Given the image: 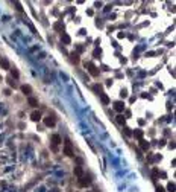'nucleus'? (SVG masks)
I'll list each match as a JSON object with an SVG mask.
<instances>
[{
	"label": "nucleus",
	"instance_id": "12",
	"mask_svg": "<svg viewBox=\"0 0 176 192\" xmlns=\"http://www.w3.org/2000/svg\"><path fill=\"white\" fill-rule=\"evenodd\" d=\"M100 99H102V102H103L105 105H106V104H109V98H108L105 93H102V95H100Z\"/></svg>",
	"mask_w": 176,
	"mask_h": 192
},
{
	"label": "nucleus",
	"instance_id": "14",
	"mask_svg": "<svg viewBox=\"0 0 176 192\" xmlns=\"http://www.w3.org/2000/svg\"><path fill=\"white\" fill-rule=\"evenodd\" d=\"M52 140H53V143H55V145H58V143H61V137H59L58 134H53V137H52Z\"/></svg>",
	"mask_w": 176,
	"mask_h": 192
},
{
	"label": "nucleus",
	"instance_id": "26",
	"mask_svg": "<svg viewBox=\"0 0 176 192\" xmlns=\"http://www.w3.org/2000/svg\"><path fill=\"white\" fill-rule=\"evenodd\" d=\"M157 192H164V189H163V188H161V186H160V188H158V189H157Z\"/></svg>",
	"mask_w": 176,
	"mask_h": 192
},
{
	"label": "nucleus",
	"instance_id": "4",
	"mask_svg": "<svg viewBox=\"0 0 176 192\" xmlns=\"http://www.w3.org/2000/svg\"><path fill=\"white\" fill-rule=\"evenodd\" d=\"M0 67L3 69V70H9L11 67H9V61L6 60V58H2L0 60Z\"/></svg>",
	"mask_w": 176,
	"mask_h": 192
},
{
	"label": "nucleus",
	"instance_id": "17",
	"mask_svg": "<svg viewBox=\"0 0 176 192\" xmlns=\"http://www.w3.org/2000/svg\"><path fill=\"white\" fill-rule=\"evenodd\" d=\"M9 70H11V75H12L14 78H18V76H20V73H18L17 69H9Z\"/></svg>",
	"mask_w": 176,
	"mask_h": 192
},
{
	"label": "nucleus",
	"instance_id": "22",
	"mask_svg": "<svg viewBox=\"0 0 176 192\" xmlns=\"http://www.w3.org/2000/svg\"><path fill=\"white\" fill-rule=\"evenodd\" d=\"M125 133H126L128 136H131V134H132V133H131V128H125Z\"/></svg>",
	"mask_w": 176,
	"mask_h": 192
},
{
	"label": "nucleus",
	"instance_id": "19",
	"mask_svg": "<svg viewBox=\"0 0 176 192\" xmlns=\"http://www.w3.org/2000/svg\"><path fill=\"white\" fill-rule=\"evenodd\" d=\"M134 134H135V137H138V139H141V137H143V131H141V130H135V133H134Z\"/></svg>",
	"mask_w": 176,
	"mask_h": 192
},
{
	"label": "nucleus",
	"instance_id": "23",
	"mask_svg": "<svg viewBox=\"0 0 176 192\" xmlns=\"http://www.w3.org/2000/svg\"><path fill=\"white\" fill-rule=\"evenodd\" d=\"M152 175H153V179H157V175H158V169H153V174H152Z\"/></svg>",
	"mask_w": 176,
	"mask_h": 192
},
{
	"label": "nucleus",
	"instance_id": "18",
	"mask_svg": "<svg viewBox=\"0 0 176 192\" xmlns=\"http://www.w3.org/2000/svg\"><path fill=\"white\" fill-rule=\"evenodd\" d=\"M167 191H169V192H175V183H172V182H170V183L167 185Z\"/></svg>",
	"mask_w": 176,
	"mask_h": 192
},
{
	"label": "nucleus",
	"instance_id": "24",
	"mask_svg": "<svg viewBox=\"0 0 176 192\" xmlns=\"http://www.w3.org/2000/svg\"><path fill=\"white\" fill-rule=\"evenodd\" d=\"M122 96H123V98H126V96H128V92H126V90H123V92H122Z\"/></svg>",
	"mask_w": 176,
	"mask_h": 192
},
{
	"label": "nucleus",
	"instance_id": "9",
	"mask_svg": "<svg viewBox=\"0 0 176 192\" xmlns=\"http://www.w3.org/2000/svg\"><path fill=\"white\" fill-rule=\"evenodd\" d=\"M140 146H141V150H144V151H147V148H149V142H146V140H143V139H140Z\"/></svg>",
	"mask_w": 176,
	"mask_h": 192
},
{
	"label": "nucleus",
	"instance_id": "11",
	"mask_svg": "<svg viewBox=\"0 0 176 192\" xmlns=\"http://www.w3.org/2000/svg\"><path fill=\"white\" fill-rule=\"evenodd\" d=\"M29 105H30V107H38V99L29 98Z\"/></svg>",
	"mask_w": 176,
	"mask_h": 192
},
{
	"label": "nucleus",
	"instance_id": "21",
	"mask_svg": "<svg viewBox=\"0 0 176 192\" xmlns=\"http://www.w3.org/2000/svg\"><path fill=\"white\" fill-rule=\"evenodd\" d=\"M15 6H17V9H18V11H23V8H21V5H20L18 2H15Z\"/></svg>",
	"mask_w": 176,
	"mask_h": 192
},
{
	"label": "nucleus",
	"instance_id": "2",
	"mask_svg": "<svg viewBox=\"0 0 176 192\" xmlns=\"http://www.w3.org/2000/svg\"><path fill=\"white\" fill-rule=\"evenodd\" d=\"M90 183H91V180H90L88 177H84V175H82V177H79V185H81L82 188H87Z\"/></svg>",
	"mask_w": 176,
	"mask_h": 192
},
{
	"label": "nucleus",
	"instance_id": "7",
	"mask_svg": "<svg viewBox=\"0 0 176 192\" xmlns=\"http://www.w3.org/2000/svg\"><path fill=\"white\" fill-rule=\"evenodd\" d=\"M30 119L35 121V122H38V121L41 119V113H40V111H33V113L30 114Z\"/></svg>",
	"mask_w": 176,
	"mask_h": 192
},
{
	"label": "nucleus",
	"instance_id": "1",
	"mask_svg": "<svg viewBox=\"0 0 176 192\" xmlns=\"http://www.w3.org/2000/svg\"><path fill=\"white\" fill-rule=\"evenodd\" d=\"M114 110H115V111H119V113H122V111L125 110V102H122V101L114 102Z\"/></svg>",
	"mask_w": 176,
	"mask_h": 192
},
{
	"label": "nucleus",
	"instance_id": "15",
	"mask_svg": "<svg viewBox=\"0 0 176 192\" xmlns=\"http://www.w3.org/2000/svg\"><path fill=\"white\" fill-rule=\"evenodd\" d=\"M125 121H126V117H125L123 114H119V116H117V122H119V124H122V125H123V124H125Z\"/></svg>",
	"mask_w": 176,
	"mask_h": 192
},
{
	"label": "nucleus",
	"instance_id": "3",
	"mask_svg": "<svg viewBox=\"0 0 176 192\" xmlns=\"http://www.w3.org/2000/svg\"><path fill=\"white\" fill-rule=\"evenodd\" d=\"M64 153L67 154V156H73V150H71V145H70V142L68 140H65V148H64Z\"/></svg>",
	"mask_w": 176,
	"mask_h": 192
},
{
	"label": "nucleus",
	"instance_id": "25",
	"mask_svg": "<svg viewBox=\"0 0 176 192\" xmlns=\"http://www.w3.org/2000/svg\"><path fill=\"white\" fill-rule=\"evenodd\" d=\"M9 85H11V87H15V82H14V81H11V79H9Z\"/></svg>",
	"mask_w": 176,
	"mask_h": 192
},
{
	"label": "nucleus",
	"instance_id": "20",
	"mask_svg": "<svg viewBox=\"0 0 176 192\" xmlns=\"http://www.w3.org/2000/svg\"><path fill=\"white\" fill-rule=\"evenodd\" d=\"M53 27H55L56 31H61V29H62V24H61V23H55V26H53Z\"/></svg>",
	"mask_w": 176,
	"mask_h": 192
},
{
	"label": "nucleus",
	"instance_id": "16",
	"mask_svg": "<svg viewBox=\"0 0 176 192\" xmlns=\"http://www.w3.org/2000/svg\"><path fill=\"white\" fill-rule=\"evenodd\" d=\"M70 56H71V60H73L74 63H77V61H79V55H77V53H74V52H71V53H70Z\"/></svg>",
	"mask_w": 176,
	"mask_h": 192
},
{
	"label": "nucleus",
	"instance_id": "10",
	"mask_svg": "<svg viewBox=\"0 0 176 192\" xmlns=\"http://www.w3.org/2000/svg\"><path fill=\"white\" fill-rule=\"evenodd\" d=\"M74 175H77V177H82V175H84V171H82L81 166H74Z\"/></svg>",
	"mask_w": 176,
	"mask_h": 192
},
{
	"label": "nucleus",
	"instance_id": "8",
	"mask_svg": "<svg viewBox=\"0 0 176 192\" xmlns=\"http://www.w3.org/2000/svg\"><path fill=\"white\" fill-rule=\"evenodd\" d=\"M21 92H23L24 95H30L32 88H30V85H21Z\"/></svg>",
	"mask_w": 176,
	"mask_h": 192
},
{
	"label": "nucleus",
	"instance_id": "5",
	"mask_svg": "<svg viewBox=\"0 0 176 192\" xmlns=\"http://www.w3.org/2000/svg\"><path fill=\"white\" fill-rule=\"evenodd\" d=\"M88 70H90V73H91L93 76H97V75H99V70H97V67H96L94 64H88Z\"/></svg>",
	"mask_w": 176,
	"mask_h": 192
},
{
	"label": "nucleus",
	"instance_id": "13",
	"mask_svg": "<svg viewBox=\"0 0 176 192\" xmlns=\"http://www.w3.org/2000/svg\"><path fill=\"white\" fill-rule=\"evenodd\" d=\"M62 41H64L65 44H70V41H71V40H70V37H68L67 34H64V32H62Z\"/></svg>",
	"mask_w": 176,
	"mask_h": 192
},
{
	"label": "nucleus",
	"instance_id": "6",
	"mask_svg": "<svg viewBox=\"0 0 176 192\" xmlns=\"http://www.w3.org/2000/svg\"><path fill=\"white\" fill-rule=\"evenodd\" d=\"M44 124H46L47 127H55V124H56V122H55V119H53L52 116H47V117L44 119Z\"/></svg>",
	"mask_w": 176,
	"mask_h": 192
}]
</instances>
